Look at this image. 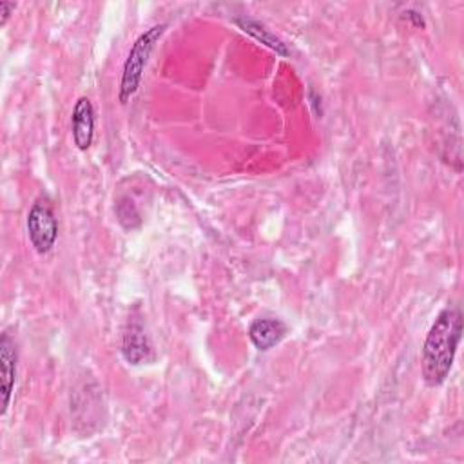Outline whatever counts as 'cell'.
I'll list each match as a JSON object with an SVG mask.
<instances>
[{"instance_id": "1", "label": "cell", "mask_w": 464, "mask_h": 464, "mask_svg": "<svg viewBox=\"0 0 464 464\" xmlns=\"http://www.w3.org/2000/svg\"><path fill=\"white\" fill-rule=\"evenodd\" d=\"M462 336L459 307H446L435 318L422 347V379L428 386H441L453 367Z\"/></svg>"}, {"instance_id": "2", "label": "cell", "mask_w": 464, "mask_h": 464, "mask_svg": "<svg viewBox=\"0 0 464 464\" xmlns=\"http://www.w3.org/2000/svg\"><path fill=\"white\" fill-rule=\"evenodd\" d=\"M167 24H156L149 28L145 33H142L136 42L133 44L125 64H124V73H122V82H120V102L127 104L135 93L138 91L142 84V77L145 71V66L149 62V57L156 46V42L162 39Z\"/></svg>"}, {"instance_id": "3", "label": "cell", "mask_w": 464, "mask_h": 464, "mask_svg": "<svg viewBox=\"0 0 464 464\" xmlns=\"http://www.w3.org/2000/svg\"><path fill=\"white\" fill-rule=\"evenodd\" d=\"M26 227L30 242L39 255H48L55 247L59 238V221L48 200H39L33 203Z\"/></svg>"}, {"instance_id": "4", "label": "cell", "mask_w": 464, "mask_h": 464, "mask_svg": "<svg viewBox=\"0 0 464 464\" xmlns=\"http://www.w3.org/2000/svg\"><path fill=\"white\" fill-rule=\"evenodd\" d=\"M151 354H153V347H151V341H149L144 323L140 320H129L127 327L124 329V336H122L124 359L129 365L138 367V365L149 361Z\"/></svg>"}, {"instance_id": "5", "label": "cell", "mask_w": 464, "mask_h": 464, "mask_svg": "<svg viewBox=\"0 0 464 464\" xmlns=\"http://www.w3.org/2000/svg\"><path fill=\"white\" fill-rule=\"evenodd\" d=\"M73 142L80 151H88L95 140V107L89 98L77 100L71 115Z\"/></svg>"}, {"instance_id": "6", "label": "cell", "mask_w": 464, "mask_h": 464, "mask_svg": "<svg viewBox=\"0 0 464 464\" xmlns=\"http://www.w3.org/2000/svg\"><path fill=\"white\" fill-rule=\"evenodd\" d=\"M17 348L10 334H3L0 339V368H3V415H6L17 379Z\"/></svg>"}, {"instance_id": "7", "label": "cell", "mask_w": 464, "mask_h": 464, "mask_svg": "<svg viewBox=\"0 0 464 464\" xmlns=\"http://www.w3.org/2000/svg\"><path fill=\"white\" fill-rule=\"evenodd\" d=\"M287 332H289V329L282 320L264 318V320H256L251 325L249 338L258 350L267 352V350L274 348L276 345H280L283 341V338L287 336Z\"/></svg>"}, {"instance_id": "8", "label": "cell", "mask_w": 464, "mask_h": 464, "mask_svg": "<svg viewBox=\"0 0 464 464\" xmlns=\"http://www.w3.org/2000/svg\"><path fill=\"white\" fill-rule=\"evenodd\" d=\"M235 23L240 26V30H244L247 35H251V37L256 39L258 42L265 44L267 48H271V50L276 51L278 55H283V57H289V55H291L287 44H285L282 39H278L265 24H262V23L251 19V17H238Z\"/></svg>"}, {"instance_id": "9", "label": "cell", "mask_w": 464, "mask_h": 464, "mask_svg": "<svg viewBox=\"0 0 464 464\" xmlns=\"http://www.w3.org/2000/svg\"><path fill=\"white\" fill-rule=\"evenodd\" d=\"M17 5L15 3H6V0H0V26H6L12 14L15 12Z\"/></svg>"}, {"instance_id": "10", "label": "cell", "mask_w": 464, "mask_h": 464, "mask_svg": "<svg viewBox=\"0 0 464 464\" xmlns=\"http://www.w3.org/2000/svg\"><path fill=\"white\" fill-rule=\"evenodd\" d=\"M403 17L404 19H408L413 26H417V28H424L426 24H424V19H422V15H419L417 12H413V10H406L404 14H403Z\"/></svg>"}]
</instances>
